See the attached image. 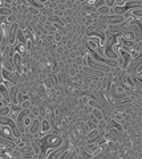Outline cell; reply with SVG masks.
Masks as SVG:
<instances>
[{
    "label": "cell",
    "instance_id": "6da1fadb",
    "mask_svg": "<svg viewBox=\"0 0 142 159\" xmlns=\"http://www.w3.org/2000/svg\"><path fill=\"white\" fill-rule=\"evenodd\" d=\"M68 150H69V143H68V141H65V143L61 147H58L57 150H55V151H52V152L48 154L45 159H60V157L65 151H68Z\"/></svg>",
    "mask_w": 142,
    "mask_h": 159
},
{
    "label": "cell",
    "instance_id": "7a4b0ae2",
    "mask_svg": "<svg viewBox=\"0 0 142 159\" xmlns=\"http://www.w3.org/2000/svg\"><path fill=\"white\" fill-rule=\"evenodd\" d=\"M41 119H43V117H39V118L33 119L31 127L28 129V133L33 134V135H36V134H40V130H41Z\"/></svg>",
    "mask_w": 142,
    "mask_h": 159
},
{
    "label": "cell",
    "instance_id": "3957f363",
    "mask_svg": "<svg viewBox=\"0 0 142 159\" xmlns=\"http://www.w3.org/2000/svg\"><path fill=\"white\" fill-rule=\"evenodd\" d=\"M53 130V127H52V123L49 119H47V118H43L41 119V130H40V134H41V138L44 135H47V134H49L52 133Z\"/></svg>",
    "mask_w": 142,
    "mask_h": 159
},
{
    "label": "cell",
    "instance_id": "277c9868",
    "mask_svg": "<svg viewBox=\"0 0 142 159\" xmlns=\"http://www.w3.org/2000/svg\"><path fill=\"white\" fill-rule=\"evenodd\" d=\"M28 6L29 7H33V8H36L39 9V11L41 12V9L45 8V2H33V0H28Z\"/></svg>",
    "mask_w": 142,
    "mask_h": 159
},
{
    "label": "cell",
    "instance_id": "5b68a950",
    "mask_svg": "<svg viewBox=\"0 0 142 159\" xmlns=\"http://www.w3.org/2000/svg\"><path fill=\"white\" fill-rule=\"evenodd\" d=\"M90 114H93L98 121L101 122V121H104L105 119V114H104V111L102 110H100V109H96V107H92V113Z\"/></svg>",
    "mask_w": 142,
    "mask_h": 159
},
{
    "label": "cell",
    "instance_id": "8992f818",
    "mask_svg": "<svg viewBox=\"0 0 142 159\" xmlns=\"http://www.w3.org/2000/svg\"><path fill=\"white\" fill-rule=\"evenodd\" d=\"M33 119H35V117H32V114H28V116H25V118H24V121H23V125L25 126L27 131H28V129L31 127L32 122H33Z\"/></svg>",
    "mask_w": 142,
    "mask_h": 159
},
{
    "label": "cell",
    "instance_id": "52a82bcc",
    "mask_svg": "<svg viewBox=\"0 0 142 159\" xmlns=\"http://www.w3.org/2000/svg\"><path fill=\"white\" fill-rule=\"evenodd\" d=\"M11 114H12L11 105L4 106V107H0V116H2V117H9Z\"/></svg>",
    "mask_w": 142,
    "mask_h": 159
},
{
    "label": "cell",
    "instance_id": "ba28073f",
    "mask_svg": "<svg viewBox=\"0 0 142 159\" xmlns=\"http://www.w3.org/2000/svg\"><path fill=\"white\" fill-rule=\"evenodd\" d=\"M97 13H98L100 16H108V15H112V9L109 7L104 6V7H101V8L97 9Z\"/></svg>",
    "mask_w": 142,
    "mask_h": 159
},
{
    "label": "cell",
    "instance_id": "9c48e42d",
    "mask_svg": "<svg viewBox=\"0 0 142 159\" xmlns=\"http://www.w3.org/2000/svg\"><path fill=\"white\" fill-rule=\"evenodd\" d=\"M100 135H101V134L98 131V129H93V130H90L89 133L86 134V139H94V138L100 137Z\"/></svg>",
    "mask_w": 142,
    "mask_h": 159
},
{
    "label": "cell",
    "instance_id": "30bf717a",
    "mask_svg": "<svg viewBox=\"0 0 142 159\" xmlns=\"http://www.w3.org/2000/svg\"><path fill=\"white\" fill-rule=\"evenodd\" d=\"M11 15H13V12H12V7H11V8H0V16H6V17H8V16H11Z\"/></svg>",
    "mask_w": 142,
    "mask_h": 159
},
{
    "label": "cell",
    "instance_id": "8fae6325",
    "mask_svg": "<svg viewBox=\"0 0 142 159\" xmlns=\"http://www.w3.org/2000/svg\"><path fill=\"white\" fill-rule=\"evenodd\" d=\"M28 13L31 15V16H40L41 15V12L39 11V9L33 8V7H29V6H28Z\"/></svg>",
    "mask_w": 142,
    "mask_h": 159
},
{
    "label": "cell",
    "instance_id": "7c38bea8",
    "mask_svg": "<svg viewBox=\"0 0 142 159\" xmlns=\"http://www.w3.org/2000/svg\"><path fill=\"white\" fill-rule=\"evenodd\" d=\"M53 36H55V43L57 44V47H58V45H60V44H61V41H62V37H64V36H62V34H61L60 32H58V31H57L55 34H53Z\"/></svg>",
    "mask_w": 142,
    "mask_h": 159
},
{
    "label": "cell",
    "instance_id": "4fadbf2b",
    "mask_svg": "<svg viewBox=\"0 0 142 159\" xmlns=\"http://www.w3.org/2000/svg\"><path fill=\"white\" fill-rule=\"evenodd\" d=\"M57 2H45V8H49V9H57Z\"/></svg>",
    "mask_w": 142,
    "mask_h": 159
},
{
    "label": "cell",
    "instance_id": "5bb4252c",
    "mask_svg": "<svg viewBox=\"0 0 142 159\" xmlns=\"http://www.w3.org/2000/svg\"><path fill=\"white\" fill-rule=\"evenodd\" d=\"M105 6L109 7L110 9H113L116 7V2H114V0H105Z\"/></svg>",
    "mask_w": 142,
    "mask_h": 159
}]
</instances>
